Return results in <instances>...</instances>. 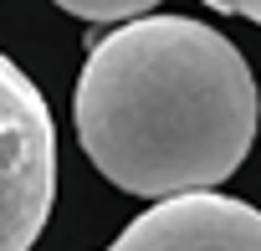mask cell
<instances>
[{
	"label": "cell",
	"instance_id": "6da1fadb",
	"mask_svg": "<svg viewBox=\"0 0 261 251\" xmlns=\"http://www.w3.org/2000/svg\"><path fill=\"white\" fill-rule=\"evenodd\" d=\"M77 139L102 180L164 200L215 190L256 139V77L195 16H134L92 41L77 97Z\"/></svg>",
	"mask_w": 261,
	"mask_h": 251
},
{
	"label": "cell",
	"instance_id": "7a4b0ae2",
	"mask_svg": "<svg viewBox=\"0 0 261 251\" xmlns=\"http://www.w3.org/2000/svg\"><path fill=\"white\" fill-rule=\"evenodd\" d=\"M57 200V129L41 87L0 52V251H31Z\"/></svg>",
	"mask_w": 261,
	"mask_h": 251
},
{
	"label": "cell",
	"instance_id": "3957f363",
	"mask_svg": "<svg viewBox=\"0 0 261 251\" xmlns=\"http://www.w3.org/2000/svg\"><path fill=\"white\" fill-rule=\"evenodd\" d=\"M108 251H261V210L215 190L164 195L128 220Z\"/></svg>",
	"mask_w": 261,
	"mask_h": 251
},
{
	"label": "cell",
	"instance_id": "277c9868",
	"mask_svg": "<svg viewBox=\"0 0 261 251\" xmlns=\"http://www.w3.org/2000/svg\"><path fill=\"white\" fill-rule=\"evenodd\" d=\"M57 6L77 21H92V26H118V21H134V16H149L159 0H57Z\"/></svg>",
	"mask_w": 261,
	"mask_h": 251
},
{
	"label": "cell",
	"instance_id": "5b68a950",
	"mask_svg": "<svg viewBox=\"0 0 261 251\" xmlns=\"http://www.w3.org/2000/svg\"><path fill=\"white\" fill-rule=\"evenodd\" d=\"M210 11H230V16H246V21H256L261 26V0H205Z\"/></svg>",
	"mask_w": 261,
	"mask_h": 251
}]
</instances>
